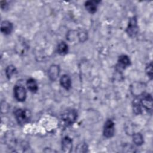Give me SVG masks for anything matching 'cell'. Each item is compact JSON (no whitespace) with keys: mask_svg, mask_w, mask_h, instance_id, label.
Listing matches in <instances>:
<instances>
[{"mask_svg":"<svg viewBox=\"0 0 153 153\" xmlns=\"http://www.w3.org/2000/svg\"><path fill=\"white\" fill-rule=\"evenodd\" d=\"M60 83L62 87H63L66 90H69L71 87V79L69 75L65 74L63 75L60 79Z\"/></svg>","mask_w":153,"mask_h":153,"instance_id":"7c38bea8","label":"cell"},{"mask_svg":"<svg viewBox=\"0 0 153 153\" xmlns=\"http://www.w3.org/2000/svg\"><path fill=\"white\" fill-rule=\"evenodd\" d=\"M26 85L28 89L32 93H36L38 91V87L36 81L33 78H29L26 81Z\"/></svg>","mask_w":153,"mask_h":153,"instance_id":"4fadbf2b","label":"cell"},{"mask_svg":"<svg viewBox=\"0 0 153 153\" xmlns=\"http://www.w3.org/2000/svg\"><path fill=\"white\" fill-rule=\"evenodd\" d=\"M76 35L80 42H84L87 39V33L84 29H80L76 31Z\"/></svg>","mask_w":153,"mask_h":153,"instance_id":"2e32d148","label":"cell"},{"mask_svg":"<svg viewBox=\"0 0 153 153\" xmlns=\"http://www.w3.org/2000/svg\"><path fill=\"white\" fill-rule=\"evenodd\" d=\"M131 64V61L129 57L127 55H121L118 57V63L117 65L116 68L118 71H120L123 69H126L127 66H130Z\"/></svg>","mask_w":153,"mask_h":153,"instance_id":"52a82bcc","label":"cell"},{"mask_svg":"<svg viewBox=\"0 0 153 153\" xmlns=\"http://www.w3.org/2000/svg\"><path fill=\"white\" fill-rule=\"evenodd\" d=\"M139 97L142 107H143L148 111L151 112L152 110V97L148 93H142Z\"/></svg>","mask_w":153,"mask_h":153,"instance_id":"277c9868","label":"cell"},{"mask_svg":"<svg viewBox=\"0 0 153 153\" xmlns=\"http://www.w3.org/2000/svg\"><path fill=\"white\" fill-rule=\"evenodd\" d=\"M133 142L138 146L142 145L143 143V138L140 133H136L133 135Z\"/></svg>","mask_w":153,"mask_h":153,"instance_id":"e0dca14e","label":"cell"},{"mask_svg":"<svg viewBox=\"0 0 153 153\" xmlns=\"http://www.w3.org/2000/svg\"><path fill=\"white\" fill-rule=\"evenodd\" d=\"M60 73L59 66L57 65H51L48 70V75L50 80L55 81L59 76Z\"/></svg>","mask_w":153,"mask_h":153,"instance_id":"9c48e42d","label":"cell"},{"mask_svg":"<svg viewBox=\"0 0 153 153\" xmlns=\"http://www.w3.org/2000/svg\"><path fill=\"white\" fill-rule=\"evenodd\" d=\"M57 51L60 55L63 56L66 54L68 52V46L67 44L63 41L60 42L57 45Z\"/></svg>","mask_w":153,"mask_h":153,"instance_id":"9a60e30c","label":"cell"},{"mask_svg":"<svg viewBox=\"0 0 153 153\" xmlns=\"http://www.w3.org/2000/svg\"><path fill=\"white\" fill-rule=\"evenodd\" d=\"M114 123L111 119H108L103 127V136L106 138H111L114 134Z\"/></svg>","mask_w":153,"mask_h":153,"instance_id":"5b68a950","label":"cell"},{"mask_svg":"<svg viewBox=\"0 0 153 153\" xmlns=\"http://www.w3.org/2000/svg\"><path fill=\"white\" fill-rule=\"evenodd\" d=\"M133 112L135 114L139 115L142 113V106L140 102L139 97H136L133 100Z\"/></svg>","mask_w":153,"mask_h":153,"instance_id":"5bb4252c","label":"cell"},{"mask_svg":"<svg viewBox=\"0 0 153 153\" xmlns=\"http://www.w3.org/2000/svg\"><path fill=\"white\" fill-rule=\"evenodd\" d=\"M99 2V1H87L85 2V7L90 13L94 14L97 11Z\"/></svg>","mask_w":153,"mask_h":153,"instance_id":"8fae6325","label":"cell"},{"mask_svg":"<svg viewBox=\"0 0 153 153\" xmlns=\"http://www.w3.org/2000/svg\"><path fill=\"white\" fill-rule=\"evenodd\" d=\"M61 148L64 152H71L72 148V140L68 136L64 137L61 142Z\"/></svg>","mask_w":153,"mask_h":153,"instance_id":"ba28073f","label":"cell"},{"mask_svg":"<svg viewBox=\"0 0 153 153\" xmlns=\"http://www.w3.org/2000/svg\"><path fill=\"white\" fill-rule=\"evenodd\" d=\"M77 118V112L74 109L65 110L60 117V126L64 128L72 125Z\"/></svg>","mask_w":153,"mask_h":153,"instance_id":"6da1fadb","label":"cell"},{"mask_svg":"<svg viewBox=\"0 0 153 153\" xmlns=\"http://www.w3.org/2000/svg\"><path fill=\"white\" fill-rule=\"evenodd\" d=\"M13 29V25L11 22L8 20H4L1 23V30L4 35L10 34Z\"/></svg>","mask_w":153,"mask_h":153,"instance_id":"30bf717a","label":"cell"},{"mask_svg":"<svg viewBox=\"0 0 153 153\" xmlns=\"http://www.w3.org/2000/svg\"><path fill=\"white\" fill-rule=\"evenodd\" d=\"M146 73L147 75L150 78V79H152V62H149L146 66Z\"/></svg>","mask_w":153,"mask_h":153,"instance_id":"d6986e66","label":"cell"},{"mask_svg":"<svg viewBox=\"0 0 153 153\" xmlns=\"http://www.w3.org/2000/svg\"><path fill=\"white\" fill-rule=\"evenodd\" d=\"M139 27L137 18L135 16L132 17L129 19L128 25L126 28V32L129 36L133 38L137 35Z\"/></svg>","mask_w":153,"mask_h":153,"instance_id":"3957f363","label":"cell"},{"mask_svg":"<svg viewBox=\"0 0 153 153\" xmlns=\"http://www.w3.org/2000/svg\"><path fill=\"white\" fill-rule=\"evenodd\" d=\"M16 72H17L16 68H15L14 66L12 65L8 66L5 69V74L7 77L8 79H10L12 77V76L14 74H15Z\"/></svg>","mask_w":153,"mask_h":153,"instance_id":"ac0fdd59","label":"cell"},{"mask_svg":"<svg viewBox=\"0 0 153 153\" xmlns=\"http://www.w3.org/2000/svg\"><path fill=\"white\" fill-rule=\"evenodd\" d=\"M14 94L16 99L19 102L25 101L26 97L25 88L20 85H16L14 88Z\"/></svg>","mask_w":153,"mask_h":153,"instance_id":"8992f818","label":"cell"},{"mask_svg":"<svg viewBox=\"0 0 153 153\" xmlns=\"http://www.w3.org/2000/svg\"><path fill=\"white\" fill-rule=\"evenodd\" d=\"M30 112L27 109H18L14 112L15 118L19 124L23 125L27 123L30 118Z\"/></svg>","mask_w":153,"mask_h":153,"instance_id":"7a4b0ae2","label":"cell"},{"mask_svg":"<svg viewBox=\"0 0 153 153\" xmlns=\"http://www.w3.org/2000/svg\"><path fill=\"white\" fill-rule=\"evenodd\" d=\"M7 6V5L6 1H1V7L2 9H5Z\"/></svg>","mask_w":153,"mask_h":153,"instance_id":"ffe728a7","label":"cell"}]
</instances>
